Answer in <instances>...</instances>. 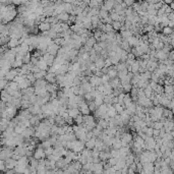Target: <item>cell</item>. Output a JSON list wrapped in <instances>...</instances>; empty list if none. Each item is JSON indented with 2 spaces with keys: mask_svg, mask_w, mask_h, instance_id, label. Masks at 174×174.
Here are the masks:
<instances>
[{
  "mask_svg": "<svg viewBox=\"0 0 174 174\" xmlns=\"http://www.w3.org/2000/svg\"><path fill=\"white\" fill-rule=\"evenodd\" d=\"M93 49H94V50H95V51L97 52V54H100L101 52H102V50H103V49L101 48L100 46H99V44H98V43H97L96 45L94 46V48H93Z\"/></svg>",
  "mask_w": 174,
  "mask_h": 174,
  "instance_id": "cell-52",
  "label": "cell"
},
{
  "mask_svg": "<svg viewBox=\"0 0 174 174\" xmlns=\"http://www.w3.org/2000/svg\"><path fill=\"white\" fill-rule=\"evenodd\" d=\"M105 168H104V162H101L98 164H93V168H92V172L96 174H102L104 172Z\"/></svg>",
  "mask_w": 174,
  "mask_h": 174,
  "instance_id": "cell-4",
  "label": "cell"
},
{
  "mask_svg": "<svg viewBox=\"0 0 174 174\" xmlns=\"http://www.w3.org/2000/svg\"><path fill=\"white\" fill-rule=\"evenodd\" d=\"M110 153H111L112 158H119V157H120V151H119V150H114V149H112Z\"/></svg>",
  "mask_w": 174,
  "mask_h": 174,
  "instance_id": "cell-44",
  "label": "cell"
},
{
  "mask_svg": "<svg viewBox=\"0 0 174 174\" xmlns=\"http://www.w3.org/2000/svg\"><path fill=\"white\" fill-rule=\"evenodd\" d=\"M109 106V108H108V115H109L110 118H115V116L118 114L117 113V111L115 109V107H114V105H108Z\"/></svg>",
  "mask_w": 174,
  "mask_h": 174,
  "instance_id": "cell-18",
  "label": "cell"
},
{
  "mask_svg": "<svg viewBox=\"0 0 174 174\" xmlns=\"http://www.w3.org/2000/svg\"><path fill=\"white\" fill-rule=\"evenodd\" d=\"M0 169L2 172H5L7 169H6V164H5V161H1L0 162Z\"/></svg>",
  "mask_w": 174,
  "mask_h": 174,
  "instance_id": "cell-51",
  "label": "cell"
},
{
  "mask_svg": "<svg viewBox=\"0 0 174 174\" xmlns=\"http://www.w3.org/2000/svg\"><path fill=\"white\" fill-rule=\"evenodd\" d=\"M47 83L48 82H46V80H38L33 87H35V88H46Z\"/></svg>",
  "mask_w": 174,
  "mask_h": 174,
  "instance_id": "cell-24",
  "label": "cell"
},
{
  "mask_svg": "<svg viewBox=\"0 0 174 174\" xmlns=\"http://www.w3.org/2000/svg\"><path fill=\"white\" fill-rule=\"evenodd\" d=\"M95 64H96V67L98 68V69H103L104 67H105V59L103 58V57H101V56H99V58L96 60V62H95Z\"/></svg>",
  "mask_w": 174,
  "mask_h": 174,
  "instance_id": "cell-16",
  "label": "cell"
},
{
  "mask_svg": "<svg viewBox=\"0 0 174 174\" xmlns=\"http://www.w3.org/2000/svg\"><path fill=\"white\" fill-rule=\"evenodd\" d=\"M11 158H12L13 160H15V161H18V160H19L21 157H20V156H18V154H15V153H13V154H12V156H11Z\"/></svg>",
  "mask_w": 174,
  "mask_h": 174,
  "instance_id": "cell-56",
  "label": "cell"
},
{
  "mask_svg": "<svg viewBox=\"0 0 174 174\" xmlns=\"http://www.w3.org/2000/svg\"><path fill=\"white\" fill-rule=\"evenodd\" d=\"M112 149H114V150H120V149H122L121 138L114 137V139H113V145H112Z\"/></svg>",
  "mask_w": 174,
  "mask_h": 174,
  "instance_id": "cell-14",
  "label": "cell"
},
{
  "mask_svg": "<svg viewBox=\"0 0 174 174\" xmlns=\"http://www.w3.org/2000/svg\"><path fill=\"white\" fill-rule=\"evenodd\" d=\"M36 174H37V173H36Z\"/></svg>",
  "mask_w": 174,
  "mask_h": 174,
  "instance_id": "cell-59",
  "label": "cell"
},
{
  "mask_svg": "<svg viewBox=\"0 0 174 174\" xmlns=\"http://www.w3.org/2000/svg\"><path fill=\"white\" fill-rule=\"evenodd\" d=\"M55 56L53 55L49 54V53H46L44 56H43V59H44V61H45L47 65L49 66V67H51V66H53L54 65V62H55Z\"/></svg>",
  "mask_w": 174,
  "mask_h": 174,
  "instance_id": "cell-5",
  "label": "cell"
},
{
  "mask_svg": "<svg viewBox=\"0 0 174 174\" xmlns=\"http://www.w3.org/2000/svg\"><path fill=\"white\" fill-rule=\"evenodd\" d=\"M170 8L172 9V10H174V2H172V3L170 4Z\"/></svg>",
  "mask_w": 174,
  "mask_h": 174,
  "instance_id": "cell-58",
  "label": "cell"
},
{
  "mask_svg": "<svg viewBox=\"0 0 174 174\" xmlns=\"http://www.w3.org/2000/svg\"><path fill=\"white\" fill-rule=\"evenodd\" d=\"M45 153H46V156H47V157L50 155H53V153H54V148L51 147V148L47 149V150H45Z\"/></svg>",
  "mask_w": 174,
  "mask_h": 174,
  "instance_id": "cell-49",
  "label": "cell"
},
{
  "mask_svg": "<svg viewBox=\"0 0 174 174\" xmlns=\"http://www.w3.org/2000/svg\"><path fill=\"white\" fill-rule=\"evenodd\" d=\"M162 32H163V35H171L173 33V30L169 27H165L162 29Z\"/></svg>",
  "mask_w": 174,
  "mask_h": 174,
  "instance_id": "cell-43",
  "label": "cell"
},
{
  "mask_svg": "<svg viewBox=\"0 0 174 174\" xmlns=\"http://www.w3.org/2000/svg\"><path fill=\"white\" fill-rule=\"evenodd\" d=\"M81 87L83 89V91L86 92V94H87V93H91V92L93 91V89H94L90 82H82Z\"/></svg>",
  "mask_w": 174,
  "mask_h": 174,
  "instance_id": "cell-23",
  "label": "cell"
},
{
  "mask_svg": "<svg viewBox=\"0 0 174 174\" xmlns=\"http://www.w3.org/2000/svg\"><path fill=\"white\" fill-rule=\"evenodd\" d=\"M89 108H90L92 113H95V112L97 111V109H98V107L96 106V104L94 103V101L91 102V103H89Z\"/></svg>",
  "mask_w": 174,
  "mask_h": 174,
  "instance_id": "cell-45",
  "label": "cell"
},
{
  "mask_svg": "<svg viewBox=\"0 0 174 174\" xmlns=\"http://www.w3.org/2000/svg\"><path fill=\"white\" fill-rule=\"evenodd\" d=\"M119 14H117L114 10H112L111 12H110V18H111V19L113 20V21H118V19H119Z\"/></svg>",
  "mask_w": 174,
  "mask_h": 174,
  "instance_id": "cell-41",
  "label": "cell"
},
{
  "mask_svg": "<svg viewBox=\"0 0 174 174\" xmlns=\"http://www.w3.org/2000/svg\"><path fill=\"white\" fill-rule=\"evenodd\" d=\"M26 78H27V81L31 82L33 86H34V85H35V82H37L36 77H35V74H34L33 72H31V73H29V74H27V75H26Z\"/></svg>",
  "mask_w": 174,
  "mask_h": 174,
  "instance_id": "cell-29",
  "label": "cell"
},
{
  "mask_svg": "<svg viewBox=\"0 0 174 174\" xmlns=\"http://www.w3.org/2000/svg\"><path fill=\"white\" fill-rule=\"evenodd\" d=\"M30 122H31V125H32V126H34V127L37 128L40 125V123H41L42 121L40 120V118H39L38 116H33L32 118L30 119Z\"/></svg>",
  "mask_w": 174,
  "mask_h": 174,
  "instance_id": "cell-19",
  "label": "cell"
},
{
  "mask_svg": "<svg viewBox=\"0 0 174 174\" xmlns=\"http://www.w3.org/2000/svg\"><path fill=\"white\" fill-rule=\"evenodd\" d=\"M117 162H118V158H111L108 160V163L111 167H114L115 165L117 164Z\"/></svg>",
  "mask_w": 174,
  "mask_h": 174,
  "instance_id": "cell-47",
  "label": "cell"
},
{
  "mask_svg": "<svg viewBox=\"0 0 174 174\" xmlns=\"http://www.w3.org/2000/svg\"><path fill=\"white\" fill-rule=\"evenodd\" d=\"M111 66H113V64H112V61H111V59H110V58H107V59H105V67H106V68H110Z\"/></svg>",
  "mask_w": 174,
  "mask_h": 174,
  "instance_id": "cell-50",
  "label": "cell"
},
{
  "mask_svg": "<svg viewBox=\"0 0 174 174\" xmlns=\"http://www.w3.org/2000/svg\"><path fill=\"white\" fill-rule=\"evenodd\" d=\"M96 141H97V137H93L91 139H89V141H87V143L85 144L86 145V149H88V150H94L95 148H96Z\"/></svg>",
  "mask_w": 174,
  "mask_h": 174,
  "instance_id": "cell-11",
  "label": "cell"
},
{
  "mask_svg": "<svg viewBox=\"0 0 174 174\" xmlns=\"http://www.w3.org/2000/svg\"><path fill=\"white\" fill-rule=\"evenodd\" d=\"M96 44H97V40H96L93 36L90 37V38L87 40V43H86V45L89 46L90 48H94V46L96 45Z\"/></svg>",
  "mask_w": 174,
  "mask_h": 174,
  "instance_id": "cell-27",
  "label": "cell"
},
{
  "mask_svg": "<svg viewBox=\"0 0 174 174\" xmlns=\"http://www.w3.org/2000/svg\"><path fill=\"white\" fill-rule=\"evenodd\" d=\"M7 88H10L11 90H14V91H19L18 90V83L15 82H9L8 86L6 87V89Z\"/></svg>",
  "mask_w": 174,
  "mask_h": 174,
  "instance_id": "cell-36",
  "label": "cell"
},
{
  "mask_svg": "<svg viewBox=\"0 0 174 174\" xmlns=\"http://www.w3.org/2000/svg\"><path fill=\"white\" fill-rule=\"evenodd\" d=\"M139 68H141V65H139V61L138 60H136L133 64H132V66H131V72L133 73V74H136V73H138V70H139Z\"/></svg>",
  "mask_w": 174,
  "mask_h": 174,
  "instance_id": "cell-22",
  "label": "cell"
},
{
  "mask_svg": "<svg viewBox=\"0 0 174 174\" xmlns=\"http://www.w3.org/2000/svg\"><path fill=\"white\" fill-rule=\"evenodd\" d=\"M78 109L81 110V114L82 116H86V115H91V110L89 108V104L85 101L82 102V104H80V108Z\"/></svg>",
  "mask_w": 174,
  "mask_h": 174,
  "instance_id": "cell-3",
  "label": "cell"
},
{
  "mask_svg": "<svg viewBox=\"0 0 174 174\" xmlns=\"http://www.w3.org/2000/svg\"><path fill=\"white\" fill-rule=\"evenodd\" d=\"M113 94L110 95V96H105L104 98V104L106 105H113Z\"/></svg>",
  "mask_w": 174,
  "mask_h": 174,
  "instance_id": "cell-32",
  "label": "cell"
},
{
  "mask_svg": "<svg viewBox=\"0 0 174 174\" xmlns=\"http://www.w3.org/2000/svg\"><path fill=\"white\" fill-rule=\"evenodd\" d=\"M48 83H56L57 82V74L56 73H48L45 77Z\"/></svg>",
  "mask_w": 174,
  "mask_h": 174,
  "instance_id": "cell-10",
  "label": "cell"
},
{
  "mask_svg": "<svg viewBox=\"0 0 174 174\" xmlns=\"http://www.w3.org/2000/svg\"><path fill=\"white\" fill-rule=\"evenodd\" d=\"M98 124L100 125L101 127L103 128L104 130L109 128V121L108 120H104V119H99L98 120Z\"/></svg>",
  "mask_w": 174,
  "mask_h": 174,
  "instance_id": "cell-25",
  "label": "cell"
},
{
  "mask_svg": "<svg viewBox=\"0 0 174 174\" xmlns=\"http://www.w3.org/2000/svg\"><path fill=\"white\" fill-rule=\"evenodd\" d=\"M115 68H116V70L117 71H122V70H124L125 68H126V64L123 63V62H120V63H118L117 65H115Z\"/></svg>",
  "mask_w": 174,
  "mask_h": 174,
  "instance_id": "cell-40",
  "label": "cell"
},
{
  "mask_svg": "<svg viewBox=\"0 0 174 174\" xmlns=\"http://www.w3.org/2000/svg\"><path fill=\"white\" fill-rule=\"evenodd\" d=\"M40 71H41V69H40V67H39L38 65L33 66V68H32V72L33 73H39Z\"/></svg>",
  "mask_w": 174,
  "mask_h": 174,
  "instance_id": "cell-55",
  "label": "cell"
},
{
  "mask_svg": "<svg viewBox=\"0 0 174 174\" xmlns=\"http://www.w3.org/2000/svg\"><path fill=\"white\" fill-rule=\"evenodd\" d=\"M114 107H115V109H116V111H117V113H118L119 115H120L124 110L126 109L124 106H122V105H120V104H115Z\"/></svg>",
  "mask_w": 174,
  "mask_h": 174,
  "instance_id": "cell-39",
  "label": "cell"
},
{
  "mask_svg": "<svg viewBox=\"0 0 174 174\" xmlns=\"http://www.w3.org/2000/svg\"><path fill=\"white\" fill-rule=\"evenodd\" d=\"M18 75V71H16V69H11L10 71H9L7 74H6V76H5V80L6 81H8V82H13L14 81V78L16 77Z\"/></svg>",
  "mask_w": 174,
  "mask_h": 174,
  "instance_id": "cell-8",
  "label": "cell"
},
{
  "mask_svg": "<svg viewBox=\"0 0 174 174\" xmlns=\"http://www.w3.org/2000/svg\"><path fill=\"white\" fill-rule=\"evenodd\" d=\"M33 158L38 160V161H40V160H42V159H46L47 156H46L45 150H44L43 148L38 146V148H37L36 151H35V153H34V157H33Z\"/></svg>",
  "mask_w": 174,
  "mask_h": 174,
  "instance_id": "cell-1",
  "label": "cell"
},
{
  "mask_svg": "<svg viewBox=\"0 0 174 174\" xmlns=\"http://www.w3.org/2000/svg\"><path fill=\"white\" fill-rule=\"evenodd\" d=\"M102 35H103V32L100 31V30H95V31H93V37H94L98 42L100 41Z\"/></svg>",
  "mask_w": 174,
  "mask_h": 174,
  "instance_id": "cell-30",
  "label": "cell"
},
{
  "mask_svg": "<svg viewBox=\"0 0 174 174\" xmlns=\"http://www.w3.org/2000/svg\"><path fill=\"white\" fill-rule=\"evenodd\" d=\"M118 104V97H113V105Z\"/></svg>",
  "mask_w": 174,
  "mask_h": 174,
  "instance_id": "cell-57",
  "label": "cell"
},
{
  "mask_svg": "<svg viewBox=\"0 0 174 174\" xmlns=\"http://www.w3.org/2000/svg\"><path fill=\"white\" fill-rule=\"evenodd\" d=\"M110 59H111V61H112V64L113 65H117L118 63H120V56L118 55H114V56H111L109 57Z\"/></svg>",
  "mask_w": 174,
  "mask_h": 174,
  "instance_id": "cell-35",
  "label": "cell"
},
{
  "mask_svg": "<svg viewBox=\"0 0 174 174\" xmlns=\"http://www.w3.org/2000/svg\"><path fill=\"white\" fill-rule=\"evenodd\" d=\"M7 46H8L9 49L16 48L18 46H19V44H18V39H10V41L8 42Z\"/></svg>",
  "mask_w": 174,
  "mask_h": 174,
  "instance_id": "cell-26",
  "label": "cell"
},
{
  "mask_svg": "<svg viewBox=\"0 0 174 174\" xmlns=\"http://www.w3.org/2000/svg\"><path fill=\"white\" fill-rule=\"evenodd\" d=\"M71 90H72L73 94H74L75 96H80V91H81V87H72V88H71Z\"/></svg>",
  "mask_w": 174,
  "mask_h": 174,
  "instance_id": "cell-48",
  "label": "cell"
},
{
  "mask_svg": "<svg viewBox=\"0 0 174 174\" xmlns=\"http://www.w3.org/2000/svg\"><path fill=\"white\" fill-rule=\"evenodd\" d=\"M128 74V70L127 68H125L124 70H122V71H119L118 72V78L119 80H121V78H123L124 76H126Z\"/></svg>",
  "mask_w": 174,
  "mask_h": 174,
  "instance_id": "cell-46",
  "label": "cell"
},
{
  "mask_svg": "<svg viewBox=\"0 0 174 174\" xmlns=\"http://www.w3.org/2000/svg\"><path fill=\"white\" fill-rule=\"evenodd\" d=\"M124 26V24H121L120 21H113L112 23V27L114 29V31H121V27Z\"/></svg>",
  "mask_w": 174,
  "mask_h": 174,
  "instance_id": "cell-31",
  "label": "cell"
},
{
  "mask_svg": "<svg viewBox=\"0 0 174 174\" xmlns=\"http://www.w3.org/2000/svg\"><path fill=\"white\" fill-rule=\"evenodd\" d=\"M38 29H39V31H41L42 33H44V32H49V31L51 30V25L48 24V23H40V24L38 25Z\"/></svg>",
  "mask_w": 174,
  "mask_h": 174,
  "instance_id": "cell-9",
  "label": "cell"
},
{
  "mask_svg": "<svg viewBox=\"0 0 174 174\" xmlns=\"http://www.w3.org/2000/svg\"><path fill=\"white\" fill-rule=\"evenodd\" d=\"M122 87H123V93H124V94H130V92L132 90V85H131V83L124 85V86H122Z\"/></svg>",
  "mask_w": 174,
  "mask_h": 174,
  "instance_id": "cell-37",
  "label": "cell"
},
{
  "mask_svg": "<svg viewBox=\"0 0 174 174\" xmlns=\"http://www.w3.org/2000/svg\"><path fill=\"white\" fill-rule=\"evenodd\" d=\"M38 66L40 67V69L42 70V71H47L48 72V69H49V66L47 65L45 61H44V59H43V57H41L40 58V61H39V63H38Z\"/></svg>",
  "mask_w": 174,
  "mask_h": 174,
  "instance_id": "cell-17",
  "label": "cell"
},
{
  "mask_svg": "<svg viewBox=\"0 0 174 174\" xmlns=\"http://www.w3.org/2000/svg\"><path fill=\"white\" fill-rule=\"evenodd\" d=\"M69 18H70V14L67 13V12H63V13H61V14H59L57 16L58 20L60 23H68L69 21Z\"/></svg>",
  "mask_w": 174,
  "mask_h": 174,
  "instance_id": "cell-12",
  "label": "cell"
},
{
  "mask_svg": "<svg viewBox=\"0 0 174 174\" xmlns=\"http://www.w3.org/2000/svg\"><path fill=\"white\" fill-rule=\"evenodd\" d=\"M74 122H75V125H78V126L82 125L83 124V116H82V114L78 115L76 118L74 119Z\"/></svg>",
  "mask_w": 174,
  "mask_h": 174,
  "instance_id": "cell-38",
  "label": "cell"
},
{
  "mask_svg": "<svg viewBox=\"0 0 174 174\" xmlns=\"http://www.w3.org/2000/svg\"><path fill=\"white\" fill-rule=\"evenodd\" d=\"M124 106L125 107H127L129 104H131L132 103V98H131V96H130V94H125V97H124Z\"/></svg>",
  "mask_w": 174,
  "mask_h": 174,
  "instance_id": "cell-33",
  "label": "cell"
},
{
  "mask_svg": "<svg viewBox=\"0 0 174 174\" xmlns=\"http://www.w3.org/2000/svg\"><path fill=\"white\" fill-rule=\"evenodd\" d=\"M110 12L107 10H104V9H100V12H99V18L100 19H105V18H109Z\"/></svg>",
  "mask_w": 174,
  "mask_h": 174,
  "instance_id": "cell-28",
  "label": "cell"
},
{
  "mask_svg": "<svg viewBox=\"0 0 174 174\" xmlns=\"http://www.w3.org/2000/svg\"><path fill=\"white\" fill-rule=\"evenodd\" d=\"M124 2H125V4L127 5V7H132V6H133V4L136 3L133 0H125Z\"/></svg>",
  "mask_w": 174,
  "mask_h": 174,
  "instance_id": "cell-54",
  "label": "cell"
},
{
  "mask_svg": "<svg viewBox=\"0 0 174 174\" xmlns=\"http://www.w3.org/2000/svg\"><path fill=\"white\" fill-rule=\"evenodd\" d=\"M37 174H47L46 167H44V168H38L37 169Z\"/></svg>",
  "mask_w": 174,
  "mask_h": 174,
  "instance_id": "cell-53",
  "label": "cell"
},
{
  "mask_svg": "<svg viewBox=\"0 0 174 174\" xmlns=\"http://www.w3.org/2000/svg\"><path fill=\"white\" fill-rule=\"evenodd\" d=\"M120 35L123 38V40H128L130 37L133 36V33L129 30H126V31H123V32H120Z\"/></svg>",
  "mask_w": 174,
  "mask_h": 174,
  "instance_id": "cell-21",
  "label": "cell"
},
{
  "mask_svg": "<svg viewBox=\"0 0 174 174\" xmlns=\"http://www.w3.org/2000/svg\"><path fill=\"white\" fill-rule=\"evenodd\" d=\"M116 4V1H113V0H107V1H104V4L101 6L100 9H104V10H107L111 12L113 9H114V6Z\"/></svg>",
  "mask_w": 174,
  "mask_h": 174,
  "instance_id": "cell-2",
  "label": "cell"
},
{
  "mask_svg": "<svg viewBox=\"0 0 174 174\" xmlns=\"http://www.w3.org/2000/svg\"><path fill=\"white\" fill-rule=\"evenodd\" d=\"M9 82L8 81H6L5 78H3V80H1L0 81V88H1V90L3 91V90H5L6 89V87L8 86Z\"/></svg>",
  "mask_w": 174,
  "mask_h": 174,
  "instance_id": "cell-42",
  "label": "cell"
},
{
  "mask_svg": "<svg viewBox=\"0 0 174 174\" xmlns=\"http://www.w3.org/2000/svg\"><path fill=\"white\" fill-rule=\"evenodd\" d=\"M96 118L94 115H86L83 116V124H90L92 122H95Z\"/></svg>",
  "mask_w": 174,
  "mask_h": 174,
  "instance_id": "cell-20",
  "label": "cell"
},
{
  "mask_svg": "<svg viewBox=\"0 0 174 174\" xmlns=\"http://www.w3.org/2000/svg\"><path fill=\"white\" fill-rule=\"evenodd\" d=\"M32 57H33V55L29 52V53H27V54L26 55L24 58H23L24 64H31L32 63Z\"/></svg>",
  "mask_w": 174,
  "mask_h": 174,
  "instance_id": "cell-34",
  "label": "cell"
},
{
  "mask_svg": "<svg viewBox=\"0 0 174 174\" xmlns=\"http://www.w3.org/2000/svg\"><path fill=\"white\" fill-rule=\"evenodd\" d=\"M68 114H69V117L72 119H75L78 115H81V110L78 108H75V109H69L68 110Z\"/></svg>",
  "mask_w": 174,
  "mask_h": 174,
  "instance_id": "cell-15",
  "label": "cell"
},
{
  "mask_svg": "<svg viewBox=\"0 0 174 174\" xmlns=\"http://www.w3.org/2000/svg\"><path fill=\"white\" fill-rule=\"evenodd\" d=\"M109 85L112 87V89H113V90H114V89H118L119 87H121V86H122V85H121V82H120V80H119L118 77L113 78V80H110Z\"/></svg>",
  "mask_w": 174,
  "mask_h": 174,
  "instance_id": "cell-13",
  "label": "cell"
},
{
  "mask_svg": "<svg viewBox=\"0 0 174 174\" xmlns=\"http://www.w3.org/2000/svg\"><path fill=\"white\" fill-rule=\"evenodd\" d=\"M121 141H123V142L127 143L128 145H130V144L133 142V136H132L130 132L125 131V132H123L122 136H121Z\"/></svg>",
  "mask_w": 174,
  "mask_h": 174,
  "instance_id": "cell-6",
  "label": "cell"
},
{
  "mask_svg": "<svg viewBox=\"0 0 174 174\" xmlns=\"http://www.w3.org/2000/svg\"><path fill=\"white\" fill-rule=\"evenodd\" d=\"M5 164H6V169L7 170H12L18 166V161L13 160L12 158H9L5 161Z\"/></svg>",
  "mask_w": 174,
  "mask_h": 174,
  "instance_id": "cell-7",
  "label": "cell"
}]
</instances>
